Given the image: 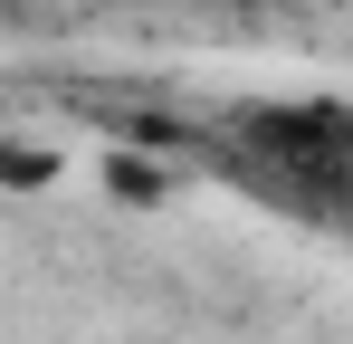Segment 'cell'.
<instances>
[{
	"instance_id": "6da1fadb",
	"label": "cell",
	"mask_w": 353,
	"mask_h": 344,
	"mask_svg": "<svg viewBox=\"0 0 353 344\" xmlns=\"http://www.w3.org/2000/svg\"><path fill=\"white\" fill-rule=\"evenodd\" d=\"M10 182H19V191H39V182H48V172H58V153H39V144H10Z\"/></svg>"
},
{
	"instance_id": "7a4b0ae2",
	"label": "cell",
	"mask_w": 353,
	"mask_h": 344,
	"mask_svg": "<svg viewBox=\"0 0 353 344\" xmlns=\"http://www.w3.org/2000/svg\"><path fill=\"white\" fill-rule=\"evenodd\" d=\"M115 191H124V201H163V172H143V163H115Z\"/></svg>"
}]
</instances>
